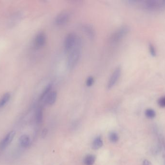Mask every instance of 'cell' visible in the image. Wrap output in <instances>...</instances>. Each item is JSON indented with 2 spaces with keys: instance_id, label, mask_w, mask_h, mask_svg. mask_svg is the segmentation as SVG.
<instances>
[{
  "instance_id": "6da1fadb",
  "label": "cell",
  "mask_w": 165,
  "mask_h": 165,
  "mask_svg": "<svg viewBox=\"0 0 165 165\" xmlns=\"http://www.w3.org/2000/svg\"><path fill=\"white\" fill-rule=\"evenodd\" d=\"M131 3L138 5L145 11L157 12L165 10V0L133 1Z\"/></svg>"
},
{
  "instance_id": "7a4b0ae2",
  "label": "cell",
  "mask_w": 165,
  "mask_h": 165,
  "mask_svg": "<svg viewBox=\"0 0 165 165\" xmlns=\"http://www.w3.org/2000/svg\"><path fill=\"white\" fill-rule=\"evenodd\" d=\"M82 42L80 38L78 36L77 41L74 47L70 51L67 60L68 69L72 70L78 64L80 59L82 53Z\"/></svg>"
},
{
  "instance_id": "3957f363",
  "label": "cell",
  "mask_w": 165,
  "mask_h": 165,
  "mask_svg": "<svg viewBox=\"0 0 165 165\" xmlns=\"http://www.w3.org/2000/svg\"><path fill=\"white\" fill-rule=\"evenodd\" d=\"M129 29L127 26H123L115 31L110 37V42L116 43L123 39L129 33Z\"/></svg>"
},
{
  "instance_id": "277c9868",
  "label": "cell",
  "mask_w": 165,
  "mask_h": 165,
  "mask_svg": "<svg viewBox=\"0 0 165 165\" xmlns=\"http://www.w3.org/2000/svg\"><path fill=\"white\" fill-rule=\"evenodd\" d=\"M77 38L78 36L74 33H71L67 35L64 41V49L66 52H69L74 47Z\"/></svg>"
},
{
  "instance_id": "5b68a950",
  "label": "cell",
  "mask_w": 165,
  "mask_h": 165,
  "mask_svg": "<svg viewBox=\"0 0 165 165\" xmlns=\"http://www.w3.org/2000/svg\"><path fill=\"white\" fill-rule=\"evenodd\" d=\"M121 75V68L120 67H117L111 75L107 84V88L111 89L118 82Z\"/></svg>"
},
{
  "instance_id": "8992f818",
  "label": "cell",
  "mask_w": 165,
  "mask_h": 165,
  "mask_svg": "<svg viewBox=\"0 0 165 165\" xmlns=\"http://www.w3.org/2000/svg\"><path fill=\"white\" fill-rule=\"evenodd\" d=\"M16 132L14 131H11L8 133L0 142V150H3L9 146V145L13 141Z\"/></svg>"
},
{
  "instance_id": "52a82bcc",
  "label": "cell",
  "mask_w": 165,
  "mask_h": 165,
  "mask_svg": "<svg viewBox=\"0 0 165 165\" xmlns=\"http://www.w3.org/2000/svg\"><path fill=\"white\" fill-rule=\"evenodd\" d=\"M70 15L69 13L66 12H64L60 13L56 17L55 23L58 26H63L68 23L69 21Z\"/></svg>"
},
{
  "instance_id": "ba28073f",
  "label": "cell",
  "mask_w": 165,
  "mask_h": 165,
  "mask_svg": "<svg viewBox=\"0 0 165 165\" xmlns=\"http://www.w3.org/2000/svg\"><path fill=\"white\" fill-rule=\"evenodd\" d=\"M46 35L42 32L38 33L36 35V37L35 38V45L36 47H42L44 46L46 43Z\"/></svg>"
},
{
  "instance_id": "9c48e42d",
  "label": "cell",
  "mask_w": 165,
  "mask_h": 165,
  "mask_svg": "<svg viewBox=\"0 0 165 165\" xmlns=\"http://www.w3.org/2000/svg\"><path fill=\"white\" fill-rule=\"evenodd\" d=\"M57 92L55 91L51 92L45 98V102L48 105H52L57 100Z\"/></svg>"
},
{
  "instance_id": "30bf717a",
  "label": "cell",
  "mask_w": 165,
  "mask_h": 165,
  "mask_svg": "<svg viewBox=\"0 0 165 165\" xmlns=\"http://www.w3.org/2000/svg\"><path fill=\"white\" fill-rule=\"evenodd\" d=\"M83 30L90 39H94L95 36L94 29L90 24H85L83 26Z\"/></svg>"
},
{
  "instance_id": "8fae6325",
  "label": "cell",
  "mask_w": 165,
  "mask_h": 165,
  "mask_svg": "<svg viewBox=\"0 0 165 165\" xmlns=\"http://www.w3.org/2000/svg\"><path fill=\"white\" fill-rule=\"evenodd\" d=\"M19 142L21 146L24 148H27L30 145V137L26 134L21 136Z\"/></svg>"
},
{
  "instance_id": "7c38bea8",
  "label": "cell",
  "mask_w": 165,
  "mask_h": 165,
  "mask_svg": "<svg viewBox=\"0 0 165 165\" xmlns=\"http://www.w3.org/2000/svg\"><path fill=\"white\" fill-rule=\"evenodd\" d=\"M103 141L101 136H97L95 138L92 143V148L93 149H99L103 146Z\"/></svg>"
},
{
  "instance_id": "4fadbf2b",
  "label": "cell",
  "mask_w": 165,
  "mask_h": 165,
  "mask_svg": "<svg viewBox=\"0 0 165 165\" xmlns=\"http://www.w3.org/2000/svg\"><path fill=\"white\" fill-rule=\"evenodd\" d=\"M11 94L9 93H5L0 99V109L3 108L9 101Z\"/></svg>"
},
{
  "instance_id": "5bb4252c",
  "label": "cell",
  "mask_w": 165,
  "mask_h": 165,
  "mask_svg": "<svg viewBox=\"0 0 165 165\" xmlns=\"http://www.w3.org/2000/svg\"><path fill=\"white\" fill-rule=\"evenodd\" d=\"M95 156L92 154H88L84 158L83 164L85 165H93L95 162Z\"/></svg>"
},
{
  "instance_id": "9a60e30c",
  "label": "cell",
  "mask_w": 165,
  "mask_h": 165,
  "mask_svg": "<svg viewBox=\"0 0 165 165\" xmlns=\"http://www.w3.org/2000/svg\"><path fill=\"white\" fill-rule=\"evenodd\" d=\"M52 85L51 84H49L47 85L42 92L41 96L40 97V100H42L46 98V97L48 96V94L50 93L51 90L52 89Z\"/></svg>"
},
{
  "instance_id": "2e32d148",
  "label": "cell",
  "mask_w": 165,
  "mask_h": 165,
  "mask_svg": "<svg viewBox=\"0 0 165 165\" xmlns=\"http://www.w3.org/2000/svg\"><path fill=\"white\" fill-rule=\"evenodd\" d=\"M43 112L41 108H38L35 112V120L37 123L39 124L42 122Z\"/></svg>"
},
{
  "instance_id": "e0dca14e",
  "label": "cell",
  "mask_w": 165,
  "mask_h": 165,
  "mask_svg": "<svg viewBox=\"0 0 165 165\" xmlns=\"http://www.w3.org/2000/svg\"><path fill=\"white\" fill-rule=\"evenodd\" d=\"M109 138L110 142L112 143H116L119 140L118 134L114 131L110 132L109 135Z\"/></svg>"
},
{
  "instance_id": "ac0fdd59",
  "label": "cell",
  "mask_w": 165,
  "mask_h": 165,
  "mask_svg": "<svg viewBox=\"0 0 165 165\" xmlns=\"http://www.w3.org/2000/svg\"><path fill=\"white\" fill-rule=\"evenodd\" d=\"M145 115L147 118L149 119H153L155 118L156 113L154 110L152 109H148L145 111Z\"/></svg>"
},
{
  "instance_id": "d6986e66",
  "label": "cell",
  "mask_w": 165,
  "mask_h": 165,
  "mask_svg": "<svg viewBox=\"0 0 165 165\" xmlns=\"http://www.w3.org/2000/svg\"><path fill=\"white\" fill-rule=\"evenodd\" d=\"M148 47L150 55L152 57H156V50L154 45L152 43H149Z\"/></svg>"
},
{
  "instance_id": "ffe728a7",
  "label": "cell",
  "mask_w": 165,
  "mask_h": 165,
  "mask_svg": "<svg viewBox=\"0 0 165 165\" xmlns=\"http://www.w3.org/2000/svg\"><path fill=\"white\" fill-rule=\"evenodd\" d=\"M157 103L161 108H165V96L161 97L157 100Z\"/></svg>"
},
{
  "instance_id": "44dd1931",
  "label": "cell",
  "mask_w": 165,
  "mask_h": 165,
  "mask_svg": "<svg viewBox=\"0 0 165 165\" xmlns=\"http://www.w3.org/2000/svg\"><path fill=\"white\" fill-rule=\"evenodd\" d=\"M94 82V79L92 77H89L87 79L86 81V85L87 86L90 87L93 85Z\"/></svg>"
},
{
  "instance_id": "7402d4cb",
  "label": "cell",
  "mask_w": 165,
  "mask_h": 165,
  "mask_svg": "<svg viewBox=\"0 0 165 165\" xmlns=\"http://www.w3.org/2000/svg\"><path fill=\"white\" fill-rule=\"evenodd\" d=\"M142 165H152V164L148 160L145 159V160L143 161Z\"/></svg>"
}]
</instances>
